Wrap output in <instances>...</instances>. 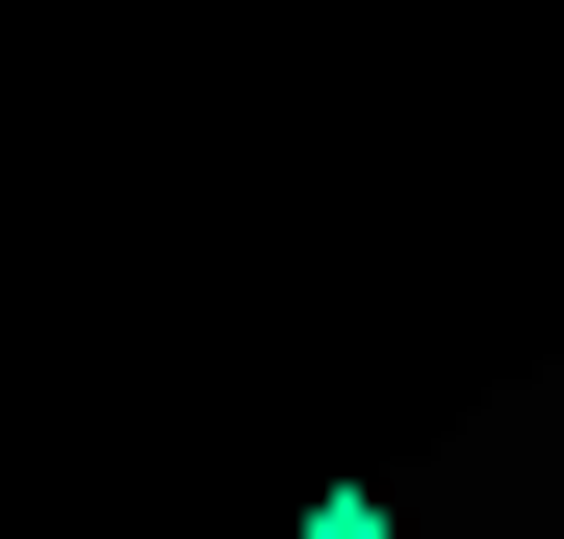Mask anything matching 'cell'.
I'll return each instance as SVG.
<instances>
[{"label":"cell","instance_id":"6da1fadb","mask_svg":"<svg viewBox=\"0 0 564 539\" xmlns=\"http://www.w3.org/2000/svg\"><path fill=\"white\" fill-rule=\"evenodd\" d=\"M308 539H411V514H386V488H334V514H308Z\"/></svg>","mask_w":564,"mask_h":539}]
</instances>
